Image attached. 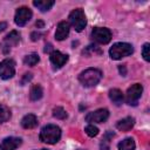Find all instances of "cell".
<instances>
[{"instance_id":"cell-26","label":"cell","mask_w":150,"mask_h":150,"mask_svg":"<svg viewBox=\"0 0 150 150\" xmlns=\"http://www.w3.org/2000/svg\"><path fill=\"white\" fill-rule=\"evenodd\" d=\"M43 34L42 33H40V32H33L32 34H30V38H32V40L33 41H38L39 39H41V36H42Z\"/></svg>"},{"instance_id":"cell-14","label":"cell","mask_w":150,"mask_h":150,"mask_svg":"<svg viewBox=\"0 0 150 150\" xmlns=\"http://www.w3.org/2000/svg\"><path fill=\"white\" fill-rule=\"evenodd\" d=\"M21 125L25 129H33L38 125V118L35 115L33 114H28L26 116H23V118L21 120Z\"/></svg>"},{"instance_id":"cell-9","label":"cell","mask_w":150,"mask_h":150,"mask_svg":"<svg viewBox=\"0 0 150 150\" xmlns=\"http://www.w3.org/2000/svg\"><path fill=\"white\" fill-rule=\"evenodd\" d=\"M32 18V11L27 7H20L18 8V11L15 12V16H14V21L18 26L22 27L25 26Z\"/></svg>"},{"instance_id":"cell-2","label":"cell","mask_w":150,"mask_h":150,"mask_svg":"<svg viewBox=\"0 0 150 150\" xmlns=\"http://www.w3.org/2000/svg\"><path fill=\"white\" fill-rule=\"evenodd\" d=\"M102 79V73L96 68H88L79 75V81L84 87H94Z\"/></svg>"},{"instance_id":"cell-6","label":"cell","mask_w":150,"mask_h":150,"mask_svg":"<svg viewBox=\"0 0 150 150\" xmlns=\"http://www.w3.org/2000/svg\"><path fill=\"white\" fill-rule=\"evenodd\" d=\"M91 38L97 43L105 45L111 40V32L104 27H95L91 32Z\"/></svg>"},{"instance_id":"cell-17","label":"cell","mask_w":150,"mask_h":150,"mask_svg":"<svg viewBox=\"0 0 150 150\" xmlns=\"http://www.w3.org/2000/svg\"><path fill=\"white\" fill-rule=\"evenodd\" d=\"M54 1L53 0H35L33 1V5L35 7H38L41 12H46V11H49L53 6H54Z\"/></svg>"},{"instance_id":"cell-15","label":"cell","mask_w":150,"mask_h":150,"mask_svg":"<svg viewBox=\"0 0 150 150\" xmlns=\"http://www.w3.org/2000/svg\"><path fill=\"white\" fill-rule=\"evenodd\" d=\"M134 124H135V120L132 117H125V118L118 121L116 127L120 131H129L134 127Z\"/></svg>"},{"instance_id":"cell-5","label":"cell","mask_w":150,"mask_h":150,"mask_svg":"<svg viewBox=\"0 0 150 150\" xmlns=\"http://www.w3.org/2000/svg\"><path fill=\"white\" fill-rule=\"evenodd\" d=\"M143 93V87L139 83H135L132 84L130 88H128L127 94H125V101L128 104L130 105H136L141 95Z\"/></svg>"},{"instance_id":"cell-32","label":"cell","mask_w":150,"mask_h":150,"mask_svg":"<svg viewBox=\"0 0 150 150\" xmlns=\"http://www.w3.org/2000/svg\"><path fill=\"white\" fill-rule=\"evenodd\" d=\"M41 150H47V149H41Z\"/></svg>"},{"instance_id":"cell-16","label":"cell","mask_w":150,"mask_h":150,"mask_svg":"<svg viewBox=\"0 0 150 150\" xmlns=\"http://www.w3.org/2000/svg\"><path fill=\"white\" fill-rule=\"evenodd\" d=\"M109 97L112 101V103L116 104V105H121L123 103V100H124V96H123L122 91L117 88H114V89L109 90Z\"/></svg>"},{"instance_id":"cell-11","label":"cell","mask_w":150,"mask_h":150,"mask_svg":"<svg viewBox=\"0 0 150 150\" xmlns=\"http://www.w3.org/2000/svg\"><path fill=\"white\" fill-rule=\"evenodd\" d=\"M49 59H50V62H52L56 68H61V67L64 66L66 62L68 61V55L62 54V53L59 52V50H53V52L49 54Z\"/></svg>"},{"instance_id":"cell-24","label":"cell","mask_w":150,"mask_h":150,"mask_svg":"<svg viewBox=\"0 0 150 150\" xmlns=\"http://www.w3.org/2000/svg\"><path fill=\"white\" fill-rule=\"evenodd\" d=\"M84 131H86V134H87L88 136H90V137H94V136H96V135L98 134V129H97L94 124L87 125L86 129H84Z\"/></svg>"},{"instance_id":"cell-18","label":"cell","mask_w":150,"mask_h":150,"mask_svg":"<svg viewBox=\"0 0 150 150\" xmlns=\"http://www.w3.org/2000/svg\"><path fill=\"white\" fill-rule=\"evenodd\" d=\"M42 95H43V90H42L41 86L35 84V86H33V87L30 88L29 98H30L32 101H38V100H40V98L42 97Z\"/></svg>"},{"instance_id":"cell-1","label":"cell","mask_w":150,"mask_h":150,"mask_svg":"<svg viewBox=\"0 0 150 150\" xmlns=\"http://www.w3.org/2000/svg\"><path fill=\"white\" fill-rule=\"evenodd\" d=\"M61 138V129L55 124H47L40 131V141L47 144H55Z\"/></svg>"},{"instance_id":"cell-7","label":"cell","mask_w":150,"mask_h":150,"mask_svg":"<svg viewBox=\"0 0 150 150\" xmlns=\"http://www.w3.org/2000/svg\"><path fill=\"white\" fill-rule=\"evenodd\" d=\"M15 74V62L12 59H5L0 62V77L8 80Z\"/></svg>"},{"instance_id":"cell-29","label":"cell","mask_w":150,"mask_h":150,"mask_svg":"<svg viewBox=\"0 0 150 150\" xmlns=\"http://www.w3.org/2000/svg\"><path fill=\"white\" fill-rule=\"evenodd\" d=\"M118 70H120V73H121L123 76H125V74H127V68H125V66H120V67H118Z\"/></svg>"},{"instance_id":"cell-3","label":"cell","mask_w":150,"mask_h":150,"mask_svg":"<svg viewBox=\"0 0 150 150\" xmlns=\"http://www.w3.org/2000/svg\"><path fill=\"white\" fill-rule=\"evenodd\" d=\"M134 52V48L130 43L127 42H117L112 45V47L109 49V55L112 60H120L122 57L131 55Z\"/></svg>"},{"instance_id":"cell-21","label":"cell","mask_w":150,"mask_h":150,"mask_svg":"<svg viewBox=\"0 0 150 150\" xmlns=\"http://www.w3.org/2000/svg\"><path fill=\"white\" fill-rule=\"evenodd\" d=\"M39 61H40V57H39V55H38V54H35V53H32V54H29V55H26V56H25V59H23L25 64L30 66V67L35 66Z\"/></svg>"},{"instance_id":"cell-30","label":"cell","mask_w":150,"mask_h":150,"mask_svg":"<svg viewBox=\"0 0 150 150\" xmlns=\"http://www.w3.org/2000/svg\"><path fill=\"white\" fill-rule=\"evenodd\" d=\"M6 27H7V23L6 22H0V32H2Z\"/></svg>"},{"instance_id":"cell-13","label":"cell","mask_w":150,"mask_h":150,"mask_svg":"<svg viewBox=\"0 0 150 150\" xmlns=\"http://www.w3.org/2000/svg\"><path fill=\"white\" fill-rule=\"evenodd\" d=\"M21 144V138L18 137H7L2 141L0 149L1 150H15Z\"/></svg>"},{"instance_id":"cell-19","label":"cell","mask_w":150,"mask_h":150,"mask_svg":"<svg viewBox=\"0 0 150 150\" xmlns=\"http://www.w3.org/2000/svg\"><path fill=\"white\" fill-rule=\"evenodd\" d=\"M115 136V134L112 132V131H107L105 134H104V136H103V138H102V141H101V144H100V148H101V150H109V145H110V139L112 138Z\"/></svg>"},{"instance_id":"cell-20","label":"cell","mask_w":150,"mask_h":150,"mask_svg":"<svg viewBox=\"0 0 150 150\" xmlns=\"http://www.w3.org/2000/svg\"><path fill=\"white\" fill-rule=\"evenodd\" d=\"M118 150H135V141L132 138H125L118 143Z\"/></svg>"},{"instance_id":"cell-28","label":"cell","mask_w":150,"mask_h":150,"mask_svg":"<svg viewBox=\"0 0 150 150\" xmlns=\"http://www.w3.org/2000/svg\"><path fill=\"white\" fill-rule=\"evenodd\" d=\"M54 49H53V46L50 45V43H48V45H46V47H45V53H52Z\"/></svg>"},{"instance_id":"cell-31","label":"cell","mask_w":150,"mask_h":150,"mask_svg":"<svg viewBox=\"0 0 150 150\" xmlns=\"http://www.w3.org/2000/svg\"><path fill=\"white\" fill-rule=\"evenodd\" d=\"M36 27H38V28H42V27H43V22H42V21H38V22H36Z\"/></svg>"},{"instance_id":"cell-8","label":"cell","mask_w":150,"mask_h":150,"mask_svg":"<svg viewBox=\"0 0 150 150\" xmlns=\"http://www.w3.org/2000/svg\"><path fill=\"white\" fill-rule=\"evenodd\" d=\"M109 117V111L107 109H97L95 111L89 112L86 116V121L89 122L90 124L94 123H102L104 121H107V118Z\"/></svg>"},{"instance_id":"cell-22","label":"cell","mask_w":150,"mask_h":150,"mask_svg":"<svg viewBox=\"0 0 150 150\" xmlns=\"http://www.w3.org/2000/svg\"><path fill=\"white\" fill-rule=\"evenodd\" d=\"M11 118V110L8 107L0 104V123H4Z\"/></svg>"},{"instance_id":"cell-4","label":"cell","mask_w":150,"mask_h":150,"mask_svg":"<svg viewBox=\"0 0 150 150\" xmlns=\"http://www.w3.org/2000/svg\"><path fill=\"white\" fill-rule=\"evenodd\" d=\"M69 21H70L71 26L75 28L76 32H81L87 25V19H86L84 12L81 8H76L73 12H70Z\"/></svg>"},{"instance_id":"cell-27","label":"cell","mask_w":150,"mask_h":150,"mask_svg":"<svg viewBox=\"0 0 150 150\" xmlns=\"http://www.w3.org/2000/svg\"><path fill=\"white\" fill-rule=\"evenodd\" d=\"M30 80H32V74H25V77H23V80L21 81V83L25 84L27 81H30Z\"/></svg>"},{"instance_id":"cell-12","label":"cell","mask_w":150,"mask_h":150,"mask_svg":"<svg viewBox=\"0 0 150 150\" xmlns=\"http://www.w3.org/2000/svg\"><path fill=\"white\" fill-rule=\"evenodd\" d=\"M69 29H70V26L67 21L59 22V25L56 27V32H55V39L59 41L64 40L69 34Z\"/></svg>"},{"instance_id":"cell-10","label":"cell","mask_w":150,"mask_h":150,"mask_svg":"<svg viewBox=\"0 0 150 150\" xmlns=\"http://www.w3.org/2000/svg\"><path fill=\"white\" fill-rule=\"evenodd\" d=\"M20 41V34L16 32V30H12L4 40L1 47H2V50L4 53H8L9 52V48L13 47V46H16Z\"/></svg>"},{"instance_id":"cell-23","label":"cell","mask_w":150,"mask_h":150,"mask_svg":"<svg viewBox=\"0 0 150 150\" xmlns=\"http://www.w3.org/2000/svg\"><path fill=\"white\" fill-rule=\"evenodd\" d=\"M53 116L59 120H64L67 117V112L62 107H55L53 109Z\"/></svg>"},{"instance_id":"cell-25","label":"cell","mask_w":150,"mask_h":150,"mask_svg":"<svg viewBox=\"0 0 150 150\" xmlns=\"http://www.w3.org/2000/svg\"><path fill=\"white\" fill-rule=\"evenodd\" d=\"M149 49H150V45H149V43H144L143 49H142V55H143V57H144V60H145V61H150Z\"/></svg>"}]
</instances>
